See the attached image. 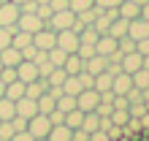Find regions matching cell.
I'll return each mask as SVG.
<instances>
[{"label":"cell","instance_id":"6da1fadb","mask_svg":"<svg viewBox=\"0 0 149 141\" xmlns=\"http://www.w3.org/2000/svg\"><path fill=\"white\" fill-rule=\"evenodd\" d=\"M73 19H76V14L71 11V8H65V11H54V14L49 16L46 27L54 30V33H60V30H71V27H73Z\"/></svg>","mask_w":149,"mask_h":141},{"label":"cell","instance_id":"7a4b0ae2","mask_svg":"<svg viewBox=\"0 0 149 141\" xmlns=\"http://www.w3.org/2000/svg\"><path fill=\"white\" fill-rule=\"evenodd\" d=\"M49 130H52V122H49L46 114H36V117L27 119V133H30L33 138H46Z\"/></svg>","mask_w":149,"mask_h":141},{"label":"cell","instance_id":"3957f363","mask_svg":"<svg viewBox=\"0 0 149 141\" xmlns=\"http://www.w3.org/2000/svg\"><path fill=\"white\" fill-rule=\"evenodd\" d=\"M33 46L41 49V52H49L57 46V33L49 30V27H41L38 33H33Z\"/></svg>","mask_w":149,"mask_h":141},{"label":"cell","instance_id":"277c9868","mask_svg":"<svg viewBox=\"0 0 149 141\" xmlns=\"http://www.w3.org/2000/svg\"><path fill=\"white\" fill-rule=\"evenodd\" d=\"M98 103H100V92L92 90V87H90V90H81V92L76 95V109H81L84 114L87 111H95Z\"/></svg>","mask_w":149,"mask_h":141},{"label":"cell","instance_id":"5b68a950","mask_svg":"<svg viewBox=\"0 0 149 141\" xmlns=\"http://www.w3.org/2000/svg\"><path fill=\"white\" fill-rule=\"evenodd\" d=\"M19 14H22V8L16 3H11V0H6V3L0 6V27H16Z\"/></svg>","mask_w":149,"mask_h":141},{"label":"cell","instance_id":"8992f818","mask_svg":"<svg viewBox=\"0 0 149 141\" xmlns=\"http://www.w3.org/2000/svg\"><path fill=\"white\" fill-rule=\"evenodd\" d=\"M16 79H19V82H24V84H30V82H36V79H41V76H38V65L33 63V60H22V63L16 65Z\"/></svg>","mask_w":149,"mask_h":141},{"label":"cell","instance_id":"52a82bcc","mask_svg":"<svg viewBox=\"0 0 149 141\" xmlns=\"http://www.w3.org/2000/svg\"><path fill=\"white\" fill-rule=\"evenodd\" d=\"M41 27H46L43 19L38 14H19V22H16V30H24V33H38Z\"/></svg>","mask_w":149,"mask_h":141},{"label":"cell","instance_id":"ba28073f","mask_svg":"<svg viewBox=\"0 0 149 141\" xmlns=\"http://www.w3.org/2000/svg\"><path fill=\"white\" fill-rule=\"evenodd\" d=\"M57 46L63 49V52H68V54H73V52L79 49V33H73V30H60L57 33Z\"/></svg>","mask_w":149,"mask_h":141},{"label":"cell","instance_id":"9c48e42d","mask_svg":"<svg viewBox=\"0 0 149 141\" xmlns=\"http://www.w3.org/2000/svg\"><path fill=\"white\" fill-rule=\"evenodd\" d=\"M14 106H16V117H24V119H30V117H36L38 114V103L33 101V98H19V101H14Z\"/></svg>","mask_w":149,"mask_h":141},{"label":"cell","instance_id":"30bf717a","mask_svg":"<svg viewBox=\"0 0 149 141\" xmlns=\"http://www.w3.org/2000/svg\"><path fill=\"white\" fill-rule=\"evenodd\" d=\"M130 87H133V76H130V73H125V70L114 73V84H111V92L114 95H127Z\"/></svg>","mask_w":149,"mask_h":141},{"label":"cell","instance_id":"8fae6325","mask_svg":"<svg viewBox=\"0 0 149 141\" xmlns=\"http://www.w3.org/2000/svg\"><path fill=\"white\" fill-rule=\"evenodd\" d=\"M127 35L133 41H141V38H149V22L146 19H130V24H127Z\"/></svg>","mask_w":149,"mask_h":141},{"label":"cell","instance_id":"7c38bea8","mask_svg":"<svg viewBox=\"0 0 149 141\" xmlns=\"http://www.w3.org/2000/svg\"><path fill=\"white\" fill-rule=\"evenodd\" d=\"M114 52H117V38H111V35H100L98 41H95V54H100V57H111Z\"/></svg>","mask_w":149,"mask_h":141},{"label":"cell","instance_id":"4fadbf2b","mask_svg":"<svg viewBox=\"0 0 149 141\" xmlns=\"http://www.w3.org/2000/svg\"><path fill=\"white\" fill-rule=\"evenodd\" d=\"M119 65H122V70H125V73L133 76L136 70L144 65V57L138 54V52H130V54H122V63H119Z\"/></svg>","mask_w":149,"mask_h":141},{"label":"cell","instance_id":"5bb4252c","mask_svg":"<svg viewBox=\"0 0 149 141\" xmlns=\"http://www.w3.org/2000/svg\"><path fill=\"white\" fill-rule=\"evenodd\" d=\"M106 65H109V57H100V54H92L90 60H84V70H87V73H92V76L103 73Z\"/></svg>","mask_w":149,"mask_h":141},{"label":"cell","instance_id":"9a60e30c","mask_svg":"<svg viewBox=\"0 0 149 141\" xmlns=\"http://www.w3.org/2000/svg\"><path fill=\"white\" fill-rule=\"evenodd\" d=\"M0 63H3L6 68H16V65L22 63V52L14 49V46H6L3 52H0Z\"/></svg>","mask_w":149,"mask_h":141},{"label":"cell","instance_id":"2e32d148","mask_svg":"<svg viewBox=\"0 0 149 141\" xmlns=\"http://www.w3.org/2000/svg\"><path fill=\"white\" fill-rule=\"evenodd\" d=\"M117 14L122 16V19H138L141 16V6H136V3H130V0H122L119 3V8H117Z\"/></svg>","mask_w":149,"mask_h":141},{"label":"cell","instance_id":"e0dca14e","mask_svg":"<svg viewBox=\"0 0 149 141\" xmlns=\"http://www.w3.org/2000/svg\"><path fill=\"white\" fill-rule=\"evenodd\" d=\"M63 68H65V73H68V76H76V73H81V70H84V60L73 52V54H68V57H65Z\"/></svg>","mask_w":149,"mask_h":141},{"label":"cell","instance_id":"ac0fdd59","mask_svg":"<svg viewBox=\"0 0 149 141\" xmlns=\"http://www.w3.org/2000/svg\"><path fill=\"white\" fill-rule=\"evenodd\" d=\"M43 92H46V79H36V82L24 84V95H27V98H33V101H38Z\"/></svg>","mask_w":149,"mask_h":141},{"label":"cell","instance_id":"d6986e66","mask_svg":"<svg viewBox=\"0 0 149 141\" xmlns=\"http://www.w3.org/2000/svg\"><path fill=\"white\" fill-rule=\"evenodd\" d=\"M71 136H73V130L68 128V125H52V130H49V141H71Z\"/></svg>","mask_w":149,"mask_h":141},{"label":"cell","instance_id":"ffe728a7","mask_svg":"<svg viewBox=\"0 0 149 141\" xmlns=\"http://www.w3.org/2000/svg\"><path fill=\"white\" fill-rule=\"evenodd\" d=\"M111 84H114V76L109 73V70H103V73H98V76H95L92 90H98V92H109V90H111Z\"/></svg>","mask_w":149,"mask_h":141},{"label":"cell","instance_id":"44dd1931","mask_svg":"<svg viewBox=\"0 0 149 141\" xmlns=\"http://www.w3.org/2000/svg\"><path fill=\"white\" fill-rule=\"evenodd\" d=\"M127 19H122V16H117V19H114L111 22V27H109V35H111V38H125V35H127Z\"/></svg>","mask_w":149,"mask_h":141},{"label":"cell","instance_id":"7402d4cb","mask_svg":"<svg viewBox=\"0 0 149 141\" xmlns=\"http://www.w3.org/2000/svg\"><path fill=\"white\" fill-rule=\"evenodd\" d=\"M30 43H33V33H24V30H16L14 35H11V46L14 49H24V46H30Z\"/></svg>","mask_w":149,"mask_h":141},{"label":"cell","instance_id":"603a6c76","mask_svg":"<svg viewBox=\"0 0 149 141\" xmlns=\"http://www.w3.org/2000/svg\"><path fill=\"white\" fill-rule=\"evenodd\" d=\"M6 98L8 101H19V98H24V82H11V84H6Z\"/></svg>","mask_w":149,"mask_h":141},{"label":"cell","instance_id":"cb8c5ba5","mask_svg":"<svg viewBox=\"0 0 149 141\" xmlns=\"http://www.w3.org/2000/svg\"><path fill=\"white\" fill-rule=\"evenodd\" d=\"M36 103H38V114H52V111L57 109V101L52 98L49 92H43V95H41V98H38Z\"/></svg>","mask_w":149,"mask_h":141},{"label":"cell","instance_id":"d4e9b609","mask_svg":"<svg viewBox=\"0 0 149 141\" xmlns=\"http://www.w3.org/2000/svg\"><path fill=\"white\" fill-rule=\"evenodd\" d=\"M81 130H87V133L100 130V117H98L95 111H87V114H84V122H81Z\"/></svg>","mask_w":149,"mask_h":141},{"label":"cell","instance_id":"484cf974","mask_svg":"<svg viewBox=\"0 0 149 141\" xmlns=\"http://www.w3.org/2000/svg\"><path fill=\"white\" fill-rule=\"evenodd\" d=\"M65 79H68L65 68H52V73L46 76V87H63Z\"/></svg>","mask_w":149,"mask_h":141},{"label":"cell","instance_id":"4316f807","mask_svg":"<svg viewBox=\"0 0 149 141\" xmlns=\"http://www.w3.org/2000/svg\"><path fill=\"white\" fill-rule=\"evenodd\" d=\"M16 117V106H14V101H8L6 95L0 98V119H14Z\"/></svg>","mask_w":149,"mask_h":141},{"label":"cell","instance_id":"83f0119b","mask_svg":"<svg viewBox=\"0 0 149 141\" xmlns=\"http://www.w3.org/2000/svg\"><path fill=\"white\" fill-rule=\"evenodd\" d=\"M81 122H84V111H81V109H73V111H68V114H65V125L71 128V130L81 128Z\"/></svg>","mask_w":149,"mask_h":141},{"label":"cell","instance_id":"f1b7e54d","mask_svg":"<svg viewBox=\"0 0 149 141\" xmlns=\"http://www.w3.org/2000/svg\"><path fill=\"white\" fill-rule=\"evenodd\" d=\"M84 87H81V82H79V76H68L65 82H63V92L65 95H79Z\"/></svg>","mask_w":149,"mask_h":141},{"label":"cell","instance_id":"f546056e","mask_svg":"<svg viewBox=\"0 0 149 141\" xmlns=\"http://www.w3.org/2000/svg\"><path fill=\"white\" fill-rule=\"evenodd\" d=\"M133 87L136 90H149V70L146 68H138L133 73Z\"/></svg>","mask_w":149,"mask_h":141},{"label":"cell","instance_id":"4dcf8cb0","mask_svg":"<svg viewBox=\"0 0 149 141\" xmlns=\"http://www.w3.org/2000/svg\"><path fill=\"white\" fill-rule=\"evenodd\" d=\"M57 109L60 111H63V114H68V111H73L76 109V95H60V98H57Z\"/></svg>","mask_w":149,"mask_h":141},{"label":"cell","instance_id":"1f68e13d","mask_svg":"<svg viewBox=\"0 0 149 141\" xmlns=\"http://www.w3.org/2000/svg\"><path fill=\"white\" fill-rule=\"evenodd\" d=\"M46 54H49V63L54 65V68H63V63H65V57H68V52H63L60 46H54V49H49Z\"/></svg>","mask_w":149,"mask_h":141},{"label":"cell","instance_id":"d6a6232c","mask_svg":"<svg viewBox=\"0 0 149 141\" xmlns=\"http://www.w3.org/2000/svg\"><path fill=\"white\" fill-rule=\"evenodd\" d=\"M111 122H114V125H119V128H125L127 122H130V111L127 109H114L111 111Z\"/></svg>","mask_w":149,"mask_h":141},{"label":"cell","instance_id":"836d02e7","mask_svg":"<svg viewBox=\"0 0 149 141\" xmlns=\"http://www.w3.org/2000/svg\"><path fill=\"white\" fill-rule=\"evenodd\" d=\"M117 52H122V54L136 52V41L130 38V35H125V38H117Z\"/></svg>","mask_w":149,"mask_h":141},{"label":"cell","instance_id":"e575fe53","mask_svg":"<svg viewBox=\"0 0 149 141\" xmlns=\"http://www.w3.org/2000/svg\"><path fill=\"white\" fill-rule=\"evenodd\" d=\"M100 38V33L98 30H95L92 27V24H90V27H84L81 33H79V41H81V43H95V41H98Z\"/></svg>","mask_w":149,"mask_h":141},{"label":"cell","instance_id":"d590c367","mask_svg":"<svg viewBox=\"0 0 149 141\" xmlns=\"http://www.w3.org/2000/svg\"><path fill=\"white\" fill-rule=\"evenodd\" d=\"M95 6V0H68V8H71L73 14H81L87 11V8H92Z\"/></svg>","mask_w":149,"mask_h":141},{"label":"cell","instance_id":"8d00e7d4","mask_svg":"<svg viewBox=\"0 0 149 141\" xmlns=\"http://www.w3.org/2000/svg\"><path fill=\"white\" fill-rule=\"evenodd\" d=\"M14 133H16V130L11 125V119H0V141H8Z\"/></svg>","mask_w":149,"mask_h":141},{"label":"cell","instance_id":"74e56055","mask_svg":"<svg viewBox=\"0 0 149 141\" xmlns=\"http://www.w3.org/2000/svg\"><path fill=\"white\" fill-rule=\"evenodd\" d=\"M16 33V27H0V52L6 46H11V35Z\"/></svg>","mask_w":149,"mask_h":141},{"label":"cell","instance_id":"f35d334b","mask_svg":"<svg viewBox=\"0 0 149 141\" xmlns=\"http://www.w3.org/2000/svg\"><path fill=\"white\" fill-rule=\"evenodd\" d=\"M76 54L81 57V60H90V57L95 54V43H81V41H79V49H76Z\"/></svg>","mask_w":149,"mask_h":141},{"label":"cell","instance_id":"ab89813d","mask_svg":"<svg viewBox=\"0 0 149 141\" xmlns=\"http://www.w3.org/2000/svg\"><path fill=\"white\" fill-rule=\"evenodd\" d=\"M0 82L3 84H11V82H16V68H0Z\"/></svg>","mask_w":149,"mask_h":141},{"label":"cell","instance_id":"60d3db41","mask_svg":"<svg viewBox=\"0 0 149 141\" xmlns=\"http://www.w3.org/2000/svg\"><path fill=\"white\" fill-rule=\"evenodd\" d=\"M46 117H49V122H52V125H65V114L60 111V109H54L52 114H46Z\"/></svg>","mask_w":149,"mask_h":141},{"label":"cell","instance_id":"b9f144b4","mask_svg":"<svg viewBox=\"0 0 149 141\" xmlns=\"http://www.w3.org/2000/svg\"><path fill=\"white\" fill-rule=\"evenodd\" d=\"M79 76V82H81V87H84V90H90V87H92V82H95V76L92 73H87V70H81V73H76Z\"/></svg>","mask_w":149,"mask_h":141},{"label":"cell","instance_id":"7bdbcfd3","mask_svg":"<svg viewBox=\"0 0 149 141\" xmlns=\"http://www.w3.org/2000/svg\"><path fill=\"white\" fill-rule=\"evenodd\" d=\"M36 14H38L41 19H43V24H46V22H49V16H52V8H49V3H43V6H38V8H36Z\"/></svg>","mask_w":149,"mask_h":141},{"label":"cell","instance_id":"ee69618b","mask_svg":"<svg viewBox=\"0 0 149 141\" xmlns=\"http://www.w3.org/2000/svg\"><path fill=\"white\" fill-rule=\"evenodd\" d=\"M136 52L141 57H146L149 54V38H141V41H136Z\"/></svg>","mask_w":149,"mask_h":141},{"label":"cell","instance_id":"f6af8a7d","mask_svg":"<svg viewBox=\"0 0 149 141\" xmlns=\"http://www.w3.org/2000/svg\"><path fill=\"white\" fill-rule=\"evenodd\" d=\"M8 141H36V138H33V136L27 133V130H16V133H14L11 138H8Z\"/></svg>","mask_w":149,"mask_h":141},{"label":"cell","instance_id":"bcb514c9","mask_svg":"<svg viewBox=\"0 0 149 141\" xmlns=\"http://www.w3.org/2000/svg\"><path fill=\"white\" fill-rule=\"evenodd\" d=\"M49 8H52V14H54V11H65L68 0H49Z\"/></svg>","mask_w":149,"mask_h":141},{"label":"cell","instance_id":"7dc6e473","mask_svg":"<svg viewBox=\"0 0 149 141\" xmlns=\"http://www.w3.org/2000/svg\"><path fill=\"white\" fill-rule=\"evenodd\" d=\"M111 106H114V109H127V98H125V95H114V101H111Z\"/></svg>","mask_w":149,"mask_h":141},{"label":"cell","instance_id":"c3c4849f","mask_svg":"<svg viewBox=\"0 0 149 141\" xmlns=\"http://www.w3.org/2000/svg\"><path fill=\"white\" fill-rule=\"evenodd\" d=\"M122 0H95V6L98 8H119Z\"/></svg>","mask_w":149,"mask_h":141},{"label":"cell","instance_id":"681fc988","mask_svg":"<svg viewBox=\"0 0 149 141\" xmlns=\"http://www.w3.org/2000/svg\"><path fill=\"white\" fill-rule=\"evenodd\" d=\"M71 141H90V133H87V130H81V128H76L73 136H71Z\"/></svg>","mask_w":149,"mask_h":141},{"label":"cell","instance_id":"f907efd6","mask_svg":"<svg viewBox=\"0 0 149 141\" xmlns=\"http://www.w3.org/2000/svg\"><path fill=\"white\" fill-rule=\"evenodd\" d=\"M11 125H14V130H27V119L24 117H14Z\"/></svg>","mask_w":149,"mask_h":141},{"label":"cell","instance_id":"816d5d0a","mask_svg":"<svg viewBox=\"0 0 149 141\" xmlns=\"http://www.w3.org/2000/svg\"><path fill=\"white\" fill-rule=\"evenodd\" d=\"M90 141H111L106 130H95V133H90Z\"/></svg>","mask_w":149,"mask_h":141},{"label":"cell","instance_id":"f5cc1de1","mask_svg":"<svg viewBox=\"0 0 149 141\" xmlns=\"http://www.w3.org/2000/svg\"><path fill=\"white\" fill-rule=\"evenodd\" d=\"M46 92H49V95H52V98H54V101H57V98H60V95H63V87H46Z\"/></svg>","mask_w":149,"mask_h":141},{"label":"cell","instance_id":"db71d44e","mask_svg":"<svg viewBox=\"0 0 149 141\" xmlns=\"http://www.w3.org/2000/svg\"><path fill=\"white\" fill-rule=\"evenodd\" d=\"M141 19H146V22H149V3H144V6H141Z\"/></svg>","mask_w":149,"mask_h":141},{"label":"cell","instance_id":"11a10c76","mask_svg":"<svg viewBox=\"0 0 149 141\" xmlns=\"http://www.w3.org/2000/svg\"><path fill=\"white\" fill-rule=\"evenodd\" d=\"M141 68H146V70H149V54L144 57V65H141Z\"/></svg>","mask_w":149,"mask_h":141},{"label":"cell","instance_id":"9f6ffc18","mask_svg":"<svg viewBox=\"0 0 149 141\" xmlns=\"http://www.w3.org/2000/svg\"><path fill=\"white\" fill-rule=\"evenodd\" d=\"M130 3H136V6H144V3H149V0H130Z\"/></svg>","mask_w":149,"mask_h":141},{"label":"cell","instance_id":"6f0895ef","mask_svg":"<svg viewBox=\"0 0 149 141\" xmlns=\"http://www.w3.org/2000/svg\"><path fill=\"white\" fill-rule=\"evenodd\" d=\"M3 95H6V84L0 82V98H3Z\"/></svg>","mask_w":149,"mask_h":141},{"label":"cell","instance_id":"680465c9","mask_svg":"<svg viewBox=\"0 0 149 141\" xmlns=\"http://www.w3.org/2000/svg\"><path fill=\"white\" fill-rule=\"evenodd\" d=\"M11 3H16V6H22V3H27V0H11Z\"/></svg>","mask_w":149,"mask_h":141},{"label":"cell","instance_id":"91938a15","mask_svg":"<svg viewBox=\"0 0 149 141\" xmlns=\"http://www.w3.org/2000/svg\"><path fill=\"white\" fill-rule=\"evenodd\" d=\"M36 3H38V6H43V3H49V0H36Z\"/></svg>","mask_w":149,"mask_h":141},{"label":"cell","instance_id":"94428289","mask_svg":"<svg viewBox=\"0 0 149 141\" xmlns=\"http://www.w3.org/2000/svg\"><path fill=\"white\" fill-rule=\"evenodd\" d=\"M36 141H49V138H36Z\"/></svg>","mask_w":149,"mask_h":141},{"label":"cell","instance_id":"6125c7cd","mask_svg":"<svg viewBox=\"0 0 149 141\" xmlns=\"http://www.w3.org/2000/svg\"><path fill=\"white\" fill-rule=\"evenodd\" d=\"M3 3H6V0H0V6H3Z\"/></svg>","mask_w":149,"mask_h":141},{"label":"cell","instance_id":"be15d7a7","mask_svg":"<svg viewBox=\"0 0 149 141\" xmlns=\"http://www.w3.org/2000/svg\"><path fill=\"white\" fill-rule=\"evenodd\" d=\"M0 68H3V63H0Z\"/></svg>","mask_w":149,"mask_h":141}]
</instances>
